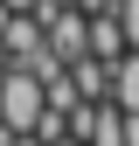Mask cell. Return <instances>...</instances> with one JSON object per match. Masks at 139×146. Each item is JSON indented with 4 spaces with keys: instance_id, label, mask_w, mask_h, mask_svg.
Segmentation results:
<instances>
[{
    "instance_id": "cell-1",
    "label": "cell",
    "mask_w": 139,
    "mask_h": 146,
    "mask_svg": "<svg viewBox=\"0 0 139 146\" xmlns=\"http://www.w3.org/2000/svg\"><path fill=\"white\" fill-rule=\"evenodd\" d=\"M42 111H49L42 77H35L28 63H7V70H0V132H35Z\"/></svg>"
},
{
    "instance_id": "cell-2",
    "label": "cell",
    "mask_w": 139,
    "mask_h": 146,
    "mask_svg": "<svg viewBox=\"0 0 139 146\" xmlns=\"http://www.w3.org/2000/svg\"><path fill=\"white\" fill-rule=\"evenodd\" d=\"M83 56H104V63L125 56V35H118V14H111V7L83 14Z\"/></svg>"
},
{
    "instance_id": "cell-3",
    "label": "cell",
    "mask_w": 139,
    "mask_h": 146,
    "mask_svg": "<svg viewBox=\"0 0 139 146\" xmlns=\"http://www.w3.org/2000/svg\"><path fill=\"white\" fill-rule=\"evenodd\" d=\"M111 104L118 111H139V49H125L111 63Z\"/></svg>"
},
{
    "instance_id": "cell-4",
    "label": "cell",
    "mask_w": 139,
    "mask_h": 146,
    "mask_svg": "<svg viewBox=\"0 0 139 146\" xmlns=\"http://www.w3.org/2000/svg\"><path fill=\"white\" fill-rule=\"evenodd\" d=\"M118 14V35H125V49H139V0H111Z\"/></svg>"
},
{
    "instance_id": "cell-5",
    "label": "cell",
    "mask_w": 139,
    "mask_h": 146,
    "mask_svg": "<svg viewBox=\"0 0 139 146\" xmlns=\"http://www.w3.org/2000/svg\"><path fill=\"white\" fill-rule=\"evenodd\" d=\"M125 146H139V111H125Z\"/></svg>"
},
{
    "instance_id": "cell-6",
    "label": "cell",
    "mask_w": 139,
    "mask_h": 146,
    "mask_svg": "<svg viewBox=\"0 0 139 146\" xmlns=\"http://www.w3.org/2000/svg\"><path fill=\"white\" fill-rule=\"evenodd\" d=\"M0 70H7V56H0Z\"/></svg>"
},
{
    "instance_id": "cell-7",
    "label": "cell",
    "mask_w": 139,
    "mask_h": 146,
    "mask_svg": "<svg viewBox=\"0 0 139 146\" xmlns=\"http://www.w3.org/2000/svg\"><path fill=\"white\" fill-rule=\"evenodd\" d=\"M0 139H7V132H0Z\"/></svg>"
}]
</instances>
